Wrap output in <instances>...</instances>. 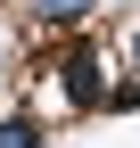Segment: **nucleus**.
I'll use <instances>...</instances> for the list:
<instances>
[{"instance_id": "f257e3e1", "label": "nucleus", "mask_w": 140, "mask_h": 148, "mask_svg": "<svg viewBox=\"0 0 140 148\" xmlns=\"http://www.w3.org/2000/svg\"><path fill=\"white\" fill-rule=\"evenodd\" d=\"M49 66H58V82H66V107H74V115L107 107V90H115V66H107V49H91V41H66Z\"/></svg>"}, {"instance_id": "f03ea898", "label": "nucleus", "mask_w": 140, "mask_h": 148, "mask_svg": "<svg viewBox=\"0 0 140 148\" xmlns=\"http://www.w3.org/2000/svg\"><path fill=\"white\" fill-rule=\"evenodd\" d=\"M33 16H41V25H58V33H74L82 16H91V0H33Z\"/></svg>"}, {"instance_id": "7ed1b4c3", "label": "nucleus", "mask_w": 140, "mask_h": 148, "mask_svg": "<svg viewBox=\"0 0 140 148\" xmlns=\"http://www.w3.org/2000/svg\"><path fill=\"white\" fill-rule=\"evenodd\" d=\"M0 148H41V123H25V115H0Z\"/></svg>"}, {"instance_id": "20e7f679", "label": "nucleus", "mask_w": 140, "mask_h": 148, "mask_svg": "<svg viewBox=\"0 0 140 148\" xmlns=\"http://www.w3.org/2000/svg\"><path fill=\"white\" fill-rule=\"evenodd\" d=\"M124 82H132V90H140V25H132V33H124Z\"/></svg>"}]
</instances>
